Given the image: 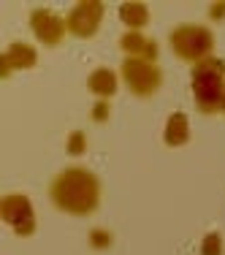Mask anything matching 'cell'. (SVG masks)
Segmentation results:
<instances>
[{
	"label": "cell",
	"mask_w": 225,
	"mask_h": 255,
	"mask_svg": "<svg viewBox=\"0 0 225 255\" xmlns=\"http://www.w3.org/2000/svg\"><path fill=\"white\" fill-rule=\"evenodd\" d=\"M119 19L122 25H127V30H136L141 33L149 22V8L144 3H136V0H127V3L119 5Z\"/></svg>",
	"instance_id": "12"
},
{
	"label": "cell",
	"mask_w": 225,
	"mask_h": 255,
	"mask_svg": "<svg viewBox=\"0 0 225 255\" xmlns=\"http://www.w3.org/2000/svg\"><path fill=\"white\" fill-rule=\"evenodd\" d=\"M65 152H68L71 157H79L87 152V133L84 130H74L68 136V141H65Z\"/></svg>",
	"instance_id": "13"
},
{
	"label": "cell",
	"mask_w": 225,
	"mask_h": 255,
	"mask_svg": "<svg viewBox=\"0 0 225 255\" xmlns=\"http://www.w3.org/2000/svg\"><path fill=\"white\" fill-rule=\"evenodd\" d=\"M168 41H171V52L190 65H198L204 60H209L212 52H215V35H212V30L204 25H193V22L174 27Z\"/></svg>",
	"instance_id": "3"
},
{
	"label": "cell",
	"mask_w": 225,
	"mask_h": 255,
	"mask_svg": "<svg viewBox=\"0 0 225 255\" xmlns=\"http://www.w3.org/2000/svg\"><path fill=\"white\" fill-rule=\"evenodd\" d=\"M201 255H223V236L220 234H206L201 242Z\"/></svg>",
	"instance_id": "14"
},
{
	"label": "cell",
	"mask_w": 225,
	"mask_h": 255,
	"mask_svg": "<svg viewBox=\"0 0 225 255\" xmlns=\"http://www.w3.org/2000/svg\"><path fill=\"white\" fill-rule=\"evenodd\" d=\"M101 22H103V3L101 0H79L74 8H71V14L65 16L68 33L76 35V38H93L98 33Z\"/></svg>",
	"instance_id": "6"
},
{
	"label": "cell",
	"mask_w": 225,
	"mask_h": 255,
	"mask_svg": "<svg viewBox=\"0 0 225 255\" xmlns=\"http://www.w3.org/2000/svg\"><path fill=\"white\" fill-rule=\"evenodd\" d=\"M49 198L65 215L87 217L101 206V179L87 168L71 166L49 182Z\"/></svg>",
	"instance_id": "1"
},
{
	"label": "cell",
	"mask_w": 225,
	"mask_h": 255,
	"mask_svg": "<svg viewBox=\"0 0 225 255\" xmlns=\"http://www.w3.org/2000/svg\"><path fill=\"white\" fill-rule=\"evenodd\" d=\"M30 30L35 33V38L46 46H57L60 41L65 38L68 33V25H65L63 16H57L54 11H46V8H35L30 14Z\"/></svg>",
	"instance_id": "7"
},
{
	"label": "cell",
	"mask_w": 225,
	"mask_h": 255,
	"mask_svg": "<svg viewBox=\"0 0 225 255\" xmlns=\"http://www.w3.org/2000/svg\"><path fill=\"white\" fill-rule=\"evenodd\" d=\"M119 79L125 82L127 93L141 98V101L152 98L163 87L160 65L149 63V60H141V57H125L122 65H119Z\"/></svg>",
	"instance_id": "4"
},
{
	"label": "cell",
	"mask_w": 225,
	"mask_h": 255,
	"mask_svg": "<svg viewBox=\"0 0 225 255\" xmlns=\"http://www.w3.org/2000/svg\"><path fill=\"white\" fill-rule=\"evenodd\" d=\"M90 247L93 250H109L112 247V234L109 231H103V228H95V231H90Z\"/></svg>",
	"instance_id": "15"
},
{
	"label": "cell",
	"mask_w": 225,
	"mask_h": 255,
	"mask_svg": "<svg viewBox=\"0 0 225 255\" xmlns=\"http://www.w3.org/2000/svg\"><path fill=\"white\" fill-rule=\"evenodd\" d=\"M119 49L127 57H141V60H149V63H157V57H160L157 41L147 38L144 33H136V30H127L122 38H119Z\"/></svg>",
	"instance_id": "9"
},
{
	"label": "cell",
	"mask_w": 225,
	"mask_h": 255,
	"mask_svg": "<svg viewBox=\"0 0 225 255\" xmlns=\"http://www.w3.org/2000/svg\"><path fill=\"white\" fill-rule=\"evenodd\" d=\"M109 112H112L109 101H98V103L93 106V112H90V117H93V123H106V120H109Z\"/></svg>",
	"instance_id": "16"
},
{
	"label": "cell",
	"mask_w": 225,
	"mask_h": 255,
	"mask_svg": "<svg viewBox=\"0 0 225 255\" xmlns=\"http://www.w3.org/2000/svg\"><path fill=\"white\" fill-rule=\"evenodd\" d=\"M0 217H3V223H8L14 228L16 236L35 234V212H33V201L27 196H19V193L3 196V201H0Z\"/></svg>",
	"instance_id": "5"
},
{
	"label": "cell",
	"mask_w": 225,
	"mask_h": 255,
	"mask_svg": "<svg viewBox=\"0 0 225 255\" xmlns=\"http://www.w3.org/2000/svg\"><path fill=\"white\" fill-rule=\"evenodd\" d=\"M38 63V54H35V46L30 44H11L8 49L0 54V79H11L14 71H25V68H33Z\"/></svg>",
	"instance_id": "8"
},
{
	"label": "cell",
	"mask_w": 225,
	"mask_h": 255,
	"mask_svg": "<svg viewBox=\"0 0 225 255\" xmlns=\"http://www.w3.org/2000/svg\"><path fill=\"white\" fill-rule=\"evenodd\" d=\"M119 87V76L114 74L112 68H95L93 74L87 76V90L93 95H98V98H114V93H117Z\"/></svg>",
	"instance_id": "10"
},
{
	"label": "cell",
	"mask_w": 225,
	"mask_h": 255,
	"mask_svg": "<svg viewBox=\"0 0 225 255\" xmlns=\"http://www.w3.org/2000/svg\"><path fill=\"white\" fill-rule=\"evenodd\" d=\"M193 103L201 114H220L225 112V60L209 57L193 65L190 71Z\"/></svg>",
	"instance_id": "2"
},
{
	"label": "cell",
	"mask_w": 225,
	"mask_h": 255,
	"mask_svg": "<svg viewBox=\"0 0 225 255\" xmlns=\"http://www.w3.org/2000/svg\"><path fill=\"white\" fill-rule=\"evenodd\" d=\"M209 16H212L215 22L225 19V3H212V5H209Z\"/></svg>",
	"instance_id": "17"
},
{
	"label": "cell",
	"mask_w": 225,
	"mask_h": 255,
	"mask_svg": "<svg viewBox=\"0 0 225 255\" xmlns=\"http://www.w3.org/2000/svg\"><path fill=\"white\" fill-rule=\"evenodd\" d=\"M163 141H166V147H182V144L190 141V123H187L185 112H174L171 117H168Z\"/></svg>",
	"instance_id": "11"
}]
</instances>
